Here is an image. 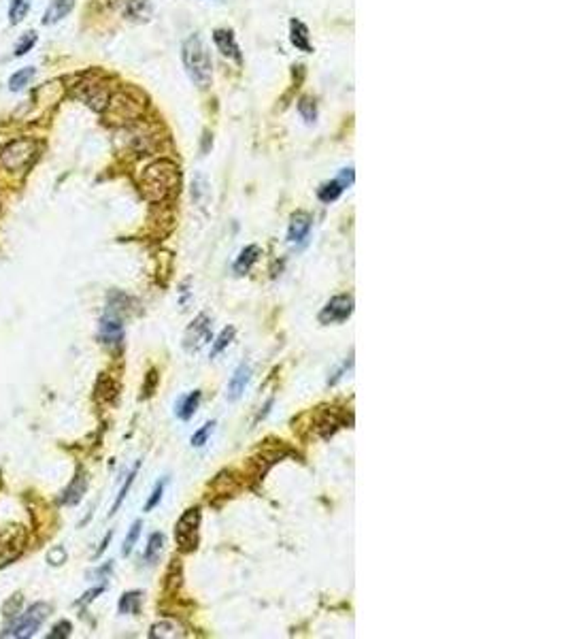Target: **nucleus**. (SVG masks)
Listing matches in <instances>:
<instances>
[{
    "mask_svg": "<svg viewBox=\"0 0 568 639\" xmlns=\"http://www.w3.org/2000/svg\"><path fill=\"white\" fill-rule=\"evenodd\" d=\"M141 192L147 200L162 203L179 192V168L168 160L153 162L143 170Z\"/></svg>",
    "mask_w": 568,
    "mask_h": 639,
    "instance_id": "obj_1",
    "label": "nucleus"
},
{
    "mask_svg": "<svg viewBox=\"0 0 568 639\" xmlns=\"http://www.w3.org/2000/svg\"><path fill=\"white\" fill-rule=\"evenodd\" d=\"M183 64H185L187 77L192 79L194 86H198L200 90L211 86L213 62H211V56H209L207 45L200 34H192L183 43Z\"/></svg>",
    "mask_w": 568,
    "mask_h": 639,
    "instance_id": "obj_2",
    "label": "nucleus"
},
{
    "mask_svg": "<svg viewBox=\"0 0 568 639\" xmlns=\"http://www.w3.org/2000/svg\"><path fill=\"white\" fill-rule=\"evenodd\" d=\"M51 608L47 603H34L32 608H28L24 614L11 618L6 623V629L0 633V638H15V639H26L32 638L41 625L45 623V618L49 616Z\"/></svg>",
    "mask_w": 568,
    "mask_h": 639,
    "instance_id": "obj_3",
    "label": "nucleus"
},
{
    "mask_svg": "<svg viewBox=\"0 0 568 639\" xmlns=\"http://www.w3.org/2000/svg\"><path fill=\"white\" fill-rule=\"evenodd\" d=\"M26 548V531L19 524L0 526V567L11 565Z\"/></svg>",
    "mask_w": 568,
    "mask_h": 639,
    "instance_id": "obj_4",
    "label": "nucleus"
},
{
    "mask_svg": "<svg viewBox=\"0 0 568 639\" xmlns=\"http://www.w3.org/2000/svg\"><path fill=\"white\" fill-rule=\"evenodd\" d=\"M198 526H200V509L190 507L175 526V539L183 552H192L198 546Z\"/></svg>",
    "mask_w": 568,
    "mask_h": 639,
    "instance_id": "obj_5",
    "label": "nucleus"
},
{
    "mask_svg": "<svg viewBox=\"0 0 568 639\" xmlns=\"http://www.w3.org/2000/svg\"><path fill=\"white\" fill-rule=\"evenodd\" d=\"M34 152H36V143L30 141V139H19V141H13L11 145H6L2 150V156H0V162L4 168L9 170H19L24 166H28L32 160H34Z\"/></svg>",
    "mask_w": 568,
    "mask_h": 639,
    "instance_id": "obj_6",
    "label": "nucleus"
},
{
    "mask_svg": "<svg viewBox=\"0 0 568 639\" xmlns=\"http://www.w3.org/2000/svg\"><path fill=\"white\" fill-rule=\"evenodd\" d=\"M211 339H213V334H211V320H209L207 314H200L198 318L187 326L185 337H183V345H185L187 352H198Z\"/></svg>",
    "mask_w": 568,
    "mask_h": 639,
    "instance_id": "obj_7",
    "label": "nucleus"
},
{
    "mask_svg": "<svg viewBox=\"0 0 568 639\" xmlns=\"http://www.w3.org/2000/svg\"><path fill=\"white\" fill-rule=\"evenodd\" d=\"M353 312V299L349 295H339L326 303V307L319 314L321 324H341L351 316Z\"/></svg>",
    "mask_w": 568,
    "mask_h": 639,
    "instance_id": "obj_8",
    "label": "nucleus"
},
{
    "mask_svg": "<svg viewBox=\"0 0 568 639\" xmlns=\"http://www.w3.org/2000/svg\"><path fill=\"white\" fill-rule=\"evenodd\" d=\"M124 339V324L115 314L107 312V316L100 320V341L109 347L122 345Z\"/></svg>",
    "mask_w": 568,
    "mask_h": 639,
    "instance_id": "obj_9",
    "label": "nucleus"
},
{
    "mask_svg": "<svg viewBox=\"0 0 568 639\" xmlns=\"http://www.w3.org/2000/svg\"><path fill=\"white\" fill-rule=\"evenodd\" d=\"M311 232V215L304 211H298L291 215L289 228H287V241L291 245H304Z\"/></svg>",
    "mask_w": 568,
    "mask_h": 639,
    "instance_id": "obj_10",
    "label": "nucleus"
},
{
    "mask_svg": "<svg viewBox=\"0 0 568 639\" xmlns=\"http://www.w3.org/2000/svg\"><path fill=\"white\" fill-rule=\"evenodd\" d=\"M213 41L217 45V49L222 51V56L234 60V62H243V56H241V49H239V43L234 39V32L232 30H226V28H217L213 32Z\"/></svg>",
    "mask_w": 568,
    "mask_h": 639,
    "instance_id": "obj_11",
    "label": "nucleus"
},
{
    "mask_svg": "<svg viewBox=\"0 0 568 639\" xmlns=\"http://www.w3.org/2000/svg\"><path fill=\"white\" fill-rule=\"evenodd\" d=\"M77 96L86 101V105H90L94 111H105L109 105V92L105 86H98V83H83Z\"/></svg>",
    "mask_w": 568,
    "mask_h": 639,
    "instance_id": "obj_12",
    "label": "nucleus"
},
{
    "mask_svg": "<svg viewBox=\"0 0 568 639\" xmlns=\"http://www.w3.org/2000/svg\"><path fill=\"white\" fill-rule=\"evenodd\" d=\"M249 379H252V367L249 364H239L237 367V371H234V375L230 377V382H228V401H237V399H241V394L245 392V388H247V384H249Z\"/></svg>",
    "mask_w": 568,
    "mask_h": 639,
    "instance_id": "obj_13",
    "label": "nucleus"
},
{
    "mask_svg": "<svg viewBox=\"0 0 568 639\" xmlns=\"http://www.w3.org/2000/svg\"><path fill=\"white\" fill-rule=\"evenodd\" d=\"M289 41L296 49L304 51V53H311L313 51V45L309 41V28L300 21V19H291L289 21Z\"/></svg>",
    "mask_w": 568,
    "mask_h": 639,
    "instance_id": "obj_14",
    "label": "nucleus"
},
{
    "mask_svg": "<svg viewBox=\"0 0 568 639\" xmlns=\"http://www.w3.org/2000/svg\"><path fill=\"white\" fill-rule=\"evenodd\" d=\"M86 490H88V476H86V474H77L75 479L68 484V488L64 490L60 503H62V505H77V503L83 499Z\"/></svg>",
    "mask_w": 568,
    "mask_h": 639,
    "instance_id": "obj_15",
    "label": "nucleus"
},
{
    "mask_svg": "<svg viewBox=\"0 0 568 639\" xmlns=\"http://www.w3.org/2000/svg\"><path fill=\"white\" fill-rule=\"evenodd\" d=\"M75 6V0H51V4L47 6L45 11V17H43V24L49 26V24H58L60 19H64Z\"/></svg>",
    "mask_w": 568,
    "mask_h": 639,
    "instance_id": "obj_16",
    "label": "nucleus"
},
{
    "mask_svg": "<svg viewBox=\"0 0 568 639\" xmlns=\"http://www.w3.org/2000/svg\"><path fill=\"white\" fill-rule=\"evenodd\" d=\"M258 258H260V247H258V245H247V247L239 254V258H237V262H234V271H237L239 275H245V273L258 262Z\"/></svg>",
    "mask_w": 568,
    "mask_h": 639,
    "instance_id": "obj_17",
    "label": "nucleus"
},
{
    "mask_svg": "<svg viewBox=\"0 0 568 639\" xmlns=\"http://www.w3.org/2000/svg\"><path fill=\"white\" fill-rule=\"evenodd\" d=\"M200 399H202V392H200V390H194V392H190L187 397H183V399L179 401V405H177V416H179L181 420H190V418L196 414V409H198V405H200Z\"/></svg>",
    "mask_w": 568,
    "mask_h": 639,
    "instance_id": "obj_18",
    "label": "nucleus"
},
{
    "mask_svg": "<svg viewBox=\"0 0 568 639\" xmlns=\"http://www.w3.org/2000/svg\"><path fill=\"white\" fill-rule=\"evenodd\" d=\"M124 13H126V17H130L135 21H145L151 15V2L149 0H126Z\"/></svg>",
    "mask_w": 568,
    "mask_h": 639,
    "instance_id": "obj_19",
    "label": "nucleus"
},
{
    "mask_svg": "<svg viewBox=\"0 0 568 639\" xmlns=\"http://www.w3.org/2000/svg\"><path fill=\"white\" fill-rule=\"evenodd\" d=\"M162 548H164V535L162 533H153L147 541V548H145V563L147 565H153L160 554H162Z\"/></svg>",
    "mask_w": 568,
    "mask_h": 639,
    "instance_id": "obj_20",
    "label": "nucleus"
},
{
    "mask_svg": "<svg viewBox=\"0 0 568 639\" xmlns=\"http://www.w3.org/2000/svg\"><path fill=\"white\" fill-rule=\"evenodd\" d=\"M343 190H345V185H343L339 179H332V181H328V183H324V185L319 188L317 196H319L321 203H334V200L343 194Z\"/></svg>",
    "mask_w": 568,
    "mask_h": 639,
    "instance_id": "obj_21",
    "label": "nucleus"
},
{
    "mask_svg": "<svg viewBox=\"0 0 568 639\" xmlns=\"http://www.w3.org/2000/svg\"><path fill=\"white\" fill-rule=\"evenodd\" d=\"M34 75H36V71L32 68V66H26V68H19L11 79H9V88L13 90V92H17V90H21V88H26L32 79H34Z\"/></svg>",
    "mask_w": 568,
    "mask_h": 639,
    "instance_id": "obj_22",
    "label": "nucleus"
},
{
    "mask_svg": "<svg viewBox=\"0 0 568 639\" xmlns=\"http://www.w3.org/2000/svg\"><path fill=\"white\" fill-rule=\"evenodd\" d=\"M234 326H228V328H224L222 332H220V337L215 339V343H213V347H211V358H215L217 354H222L230 343H232V339H234Z\"/></svg>",
    "mask_w": 568,
    "mask_h": 639,
    "instance_id": "obj_23",
    "label": "nucleus"
},
{
    "mask_svg": "<svg viewBox=\"0 0 568 639\" xmlns=\"http://www.w3.org/2000/svg\"><path fill=\"white\" fill-rule=\"evenodd\" d=\"M139 467H141V463H137L135 465V469L128 474V478H126V484L122 486V490H120V494H118V499H115V503H113V507H111V511H109V516H113L118 509H120V505L124 503V499L128 496V492H130V488H133V484H135V478H137V474H139Z\"/></svg>",
    "mask_w": 568,
    "mask_h": 639,
    "instance_id": "obj_24",
    "label": "nucleus"
},
{
    "mask_svg": "<svg viewBox=\"0 0 568 639\" xmlns=\"http://www.w3.org/2000/svg\"><path fill=\"white\" fill-rule=\"evenodd\" d=\"M141 605V593H126L120 599V614H137Z\"/></svg>",
    "mask_w": 568,
    "mask_h": 639,
    "instance_id": "obj_25",
    "label": "nucleus"
},
{
    "mask_svg": "<svg viewBox=\"0 0 568 639\" xmlns=\"http://www.w3.org/2000/svg\"><path fill=\"white\" fill-rule=\"evenodd\" d=\"M298 113L302 116V120H304L306 124H313V122L317 120V105H315V101L309 98V96L300 98V103H298Z\"/></svg>",
    "mask_w": 568,
    "mask_h": 639,
    "instance_id": "obj_26",
    "label": "nucleus"
},
{
    "mask_svg": "<svg viewBox=\"0 0 568 639\" xmlns=\"http://www.w3.org/2000/svg\"><path fill=\"white\" fill-rule=\"evenodd\" d=\"M177 631H179V627L175 623H158L151 627L149 638H177V635H181Z\"/></svg>",
    "mask_w": 568,
    "mask_h": 639,
    "instance_id": "obj_27",
    "label": "nucleus"
},
{
    "mask_svg": "<svg viewBox=\"0 0 568 639\" xmlns=\"http://www.w3.org/2000/svg\"><path fill=\"white\" fill-rule=\"evenodd\" d=\"M141 526H143L141 520H137V522L130 526V531H128V535H126V541H124V548H122V554H124V556H128V554L135 550V546H137V541H139V535H141Z\"/></svg>",
    "mask_w": 568,
    "mask_h": 639,
    "instance_id": "obj_28",
    "label": "nucleus"
},
{
    "mask_svg": "<svg viewBox=\"0 0 568 639\" xmlns=\"http://www.w3.org/2000/svg\"><path fill=\"white\" fill-rule=\"evenodd\" d=\"M28 9H30V0H13L11 2V11H9L11 24H19L26 17Z\"/></svg>",
    "mask_w": 568,
    "mask_h": 639,
    "instance_id": "obj_29",
    "label": "nucleus"
},
{
    "mask_svg": "<svg viewBox=\"0 0 568 639\" xmlns=\"http://www.w3.org/2000/svg\"><path fill=\"white\" fill-rule=\"evenodd\" d=\"M34 45H36V34H34V32H26V34L17 41L13 56H15V58H17V56H24V53H28Z\"/></svg>",
    "mask_w": 568,
    "mask_h": 639,
    "instance_id": "obj_30",
    "label": "nucleus"
},
{
    "mask_svg": "<svg viewBox=\"0 0 568 639\" xmlns=\"http://www.w3.org/2000/svg\"><path fill=\"white\" fill-rule=\"evenodd\" d=\"M213 429H215V422H207L198 433H194L192 435V446L194 448H200V446H205L207 444V439H209V435L213 433Z\"/></svg>",
    "mask_w": 568,
    "mask_h": 639,
    "instance_id": "obj_31",
    "label": "nucleus"
},
{
    "mask_svg": "<svg viewBox=\"0 0 568 639\" xmlns=\"http://www.w3.org/2000/svg\"><path fill=\"white\" fill-rule=\"evenodd\" d=\"M166 481L168 479H162V481H158L155 484V488H153V492H151V496H149V501H147V505H145V511H151L160 501H162V494H164V486H166Z\"/></svg>",
    "mask_w": 568,
    "mask_h": 639,
    "instance_id": "obj_32",
    "label": "nucleus"
},
{
    "mask_svg": "<svg viewBox=\"0 0 568 639\" xmlns=\"http://www.w3.org/2000/svg\"><path fill=\"white\" fill-rule=\"evenodd\" d=\"M71 631H73V625H71L68 620H60V623L51 629V633L47 635V639H66L71 635Z\"/></svg>",
    "mask_w": 568,
    "mask_h": 639,
    "instance_id": "obj_33",
    "label": "nucleus"
},
{
    "mask_svg": "<svg viewBox=\"0 0 568 639\" xmlns=\"http://www.w3.org/2000/svg\"><path fill=\"white\" fill-rule=\"evenodd\" d=\"M19 608H21V597L19 595H13L9 603H4V618L11 620L19 614Z\"/></svg>",
    "mask_w": 568,
    "mask_h": 639,
    "instance_id": "obj_34",
    "label": "nucleus"
},
{
    "mask_svg": "<svg viewBox=\"0 0 568 639\" xmlns=\"http://www.w3.org/2000/svg\"><path fill=\"white\" fill-rule=\"evenodd\" d=\"M49 563L51 565H62L64 561H66V550L62 548V546H58V548H53L51 552H49Z\"/></svg>",
    "mask_w": 568,
    "mask_h": 639,
    "instance_id": "obj_35",
    "label": "nucleus"
},
{
    "mask_svg": "<svg viewBox=\"0 0 568 639\" xmlns=\"http://www.w3.org/2000/svg\"><path fill=\"white\" fill-rule=\"evenodd\" d=\"M155 384H158V373H155V371H149V375H147V384H145V394H143V397H151L153 390H155Z\"/></svg>",
    "mask_w": 568,
    "mask_h": 639,
    "instance_id": "obj_36",
    "label": "nucleus"
},
{
    "mask_svg": "<svg viewBox=\"0 0 568 639\" xmlns=\"http://www.w3.org/2000/svg\"><path fill=\"white\" fill-rule=\"evenodd\" d=\"M202 192H205V177H202V175H196V179H194V188H192V194H194V198H196V200H200Z\"/></svg>",
    "mask_w": 568,
    "mask_h": 639,
    "instance_id": "obj_37",
    "label": "nucleus"
},
{
    "mask_svg": "<svg viewBox=\"0 0 568 639\" xmlns=\"http://www.w3.org/2000/svg\"><path fill=\"white\" fill-rule=\"evenodd\" d=\"M103 591H105V586H96L94 591L86 593V595H83V599H79V601H77V605H83V603H90V601H94V599H96V595H100Z\"/></svg>",
    "mask_w": 568,
    "mask_h": 639,
    "instance_id": "obj_38",
    "label": "nucleus"
},
{
    "mask_svg": "<svg viewBox=\"0 0 568 639\" xmlns=\"http://www.w3.org/2000/svg\"><path fill=\"white\" fill-rule=\"evenodd\" d=\"M339 181H341L345 188H347V185H351V183H353V168H343V173H341Z\"/></svg>",
    "mask_w": 568,
    "mask_h": 639,
    "instance_id": "obj_39",
    "label": "nucleus"
},
{
    "mask_svg": "<svg viewBox=\"0 0 568 639\" xmlns=\"http://www.w3.org/2000/svg\"><path fill=\"white\" fill-rule=\"evenodd\" d=\"M111 537H113V531H109V533H107V537H105V541H103V543H100V548H98V552H96V556H100V554H103V552H105V550H107V546H109V541H111Z\"/></svg>",
    "mask_w": 568,
    "mask_h": 639,
    "instance_id": "obj_40",
    "label": "nucleus"
}]
</instances>
